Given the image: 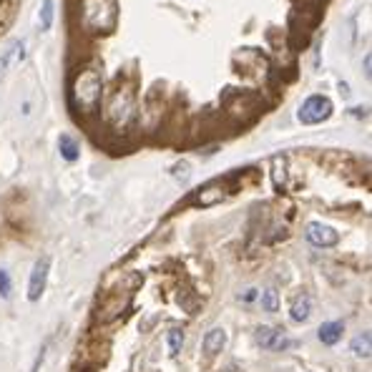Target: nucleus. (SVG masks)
Wrapping results in <instances>:
<instances>
[{
    "label": "nucleus",
    "instance_id": "obj_1",
    "mask_svg": "<svg viewBox=\"0 0 372 372\" xmlns=\"http://www.w3.org/2000/svg\"><path fill=\"white\" fill-rule=\"evenodd\" d=\"M116 15H119L116 0H83V6H81L83 26L94 33L114 31Z\"/></svg>",
    "mask_w": 372,
    "mask_h": 372
},
{
    "label": "nucleus",
    "instance_id": "obj_2",
    "mask_svg": "<svg viewBox=\"0 0 372 372\" xmlns=\"http://www.w3.org/2000/svg\"><path fill=\"white\" fill-rule=\"evenodd\" d=\"M101 91H103V81H101V73L96 68H83L76 76V81H73V98H76L78 108H81L83 114H91L98 106Z\"/></svg>",
    "mask_w": 372,
    "mask_h": 372
},
{
    "label": "nucleus",
    "instance_id": "obj_3",
    "mask_svg": "<svg viewBox=\"0 0 372 372\" xmlns=\"http://www.w3.org/2000/svg\"><path fill=\"white\" fill-rule=\"evenodd\" d=\"M329 116H332V101L322 94L309 96L307 101L299 106V111H297V119L302 121V124H307V126L322 124V121H327Z\"/></svg>",
    "mask_w": 372,
    "mask_h": 372
},
{
    "label": "nucleus",
    "instance_id": "obj_4",
    "mask_svg": "<svg viewBox=\"0 0 372 372\" xmlns=\"http://www.w3.org/2000/svg\"><path fill=\"white\" fill-rule=\"evenodd\" d=\"M48 269H51V259L43 257L36 262L31 271V282H28V299L31 302H38L40 295L45 292V282H48Z\"/></svg>",
    "mask_w": 372,
    "mask_h": 372
},
{
    "label": "nucleus",
    "instance_id": "obj_5",
    "mask_svg": "<svg viewBox=\"0 0 372 372\" xmlns=\"http://www.w3.org/2000/svg\"><path fill=\"white\" fill-rule=\"evenodd\" d=\"M307 241L315 246H334L340 241V234L334 232L327 224H320V221H312L307 227Z\"/></svg>",
    "mask_w": 372,
    "mask_h": 372
},
{
    "label": "nucleus",
    "instance_id": "obj_6",
    "mask_svg": "<svg viewBox=\"0 0 372 372\" xmlns=\"http://www.w3.org/2000/svg\"><path fill=\"white\" fill-rule=\"evenodd\" d=\"M257 342L262 347H267V350H274V352L287 350V347L292 345V340L284 334V329H274V327H259L257 329Z\"/></svg>",
    "mask_w": 372,
    "mask_h": 372
},
{
    "label": "nucleus",
    "instance_id": "obj_7",
    "mask_svg": "<svg viewBox=\"0 0 372 372\" xmlns=\"http://www.w3.org/2000/svg\"><path fill=\"white\" fill-rule=\"evenodd\" d=\"M133 111H136V103H133L131 91L119 94L114 98V103H111V119H114L116 124H126V121H131Z\"/></svg>",
    "mask_w": 372,
    "mask_h": 372
},
{
    "label": "nucleus",
    "instance_id": "obj_8",
    "mask_svg": "<svg viewBox=\"0 0 372 372\" xmlns=\"http://www.w3.org/2000/svg\"><path fill=\"white\" fill-rule=\"evenodd\" d=\"M23 58H26V43H23V40H15V43L0 56V81H6L8 73H10Z\"/></svg>",
    "mask_w": 372,
    "mask_h": 372
},
{
    "label": "nucleus",
    "instance_id": "obj_9",
    "mask_svg": "<svg viewBox=\"0 0 372 372\" xmlns=\"http://www.w3.org/2000/svg\"><path fill=\"white\" fill-rule=\"evenodd\" d=\"M224 345H227V332L221 327H214L209 329L207 334H204V352H207V357H214V355H219L221 350H224Z\"/></svg>",
    "mask_w": 372,
    "mask_h": 372
},
{
    "label": "nucleus",
    "instance_id": "obj_10",
    "mask_svg": "<svg viewBox=\"0 0 372 372\" xmlns=\"http://www.w3.org/2000/svg\"><path fill=\"white\" fill-rule=\"evenodd\" d=\"M345 332V325L342 322H325L320 329H317V337H320L322 345H337Z\"/></svg>",
    "mask_w": 372,
    "mask_h": 372
},
{
    "label": "nucleus",
    "instance_id": "obj_11",
    "mask_svg": "<svg viewBox=\"0 0 372 372\" xmlns=\"http://www.w3.org/2000/svg\"><path fill=\"white\" fill-rule=\"evenodd\" d=\"M309 315H312V299H309L307 295L297 297L295 302H292V307H290V317L295 322H307Z\"/></svg>",
    "mask_w": 372,
    "mask_h": 372
},
{
    "label": "nucleus",
    "instance_id": "obj_12",
    "mask_svg": "<svg viewBox=\"0 0 372 372\" xmlns=\"http://www.w3.org/2000/svg\"><path fill=\"white\" fill-rule=\"evenodd\" d=\"M372 337H370V332H362V334H357L352 340V355L355 357H359V359H367L372 355Z\"/></svg>",
    "mask_w": 372,
    "mask_h": 372
},
{
    "label": "nucleus",
    "instance_id": "obj_13",
    "mask_svg": "<svg viewBox=\"0 0 372 372\" xmlns=\"http://www.w3.org/2000/svg\"><path fill=\"white\" fill-rule=\"evenodd\" d=\"M58 151H61V156L66 158V161H76L78 158V144L73 139H70V136H61V139H58Z\"/></svg>",
    "mask_w": 372,
    "mask_h": 372
},
{
    "label": "nucleus",
    "instance_id": "obj_14",
    "mask_svg": "<svg viewBox=\"0 0 372 372\" xmlns=\"http://www.w3.org/2000/svg\"><path fill=\"white\" fill-rule=\"evenodd\" d=\"M53 10H56L53 0H43V3H40V10H38V26H40V31H51V26H53Z\"/></svg>",
    "mask_w": 372,
    "mask_h": 372
},
{
    "label": "nucleus",
    "instance_id": "obj_15",
    "mask_svg": "<svg viewBox=\"0 0 372 372\" xmlns=\"http://www.w3.org/2000/svg\"><path fill=\"white\" fill-rule=\"evenodd\" d=\"M184 347V332L181 329H171L169 332V355L171 357H177L179 352H181Z\"/></svg>",
    "mask_w": 372,
    "mask_h": 372
},
{
    "label": "nucleus",
    "instance_id": "obj_16",
    "mask_svg": "<svg viewBox=\"0 0 372 372\" xmlns=\"http://www.w3.org/2000/svg\"><path fill=\"white\" fill-rule=\"evenodd\" d=\"M262 307H265L267 312H277V309H279L277 290H265V292H262Z\"/></svg>",
    "mask_w": 372,
    "mask_h": 372
},
{
    "label": "nucleus",
    "instance_id": "obj_17",
    "mask_svg": "<svg viewBox=\"0 0 372 372\" xmlns=\"http://www.w3.org/2000/svg\"><path fill=\"white\" fill-rule=\"evenodd\" d=\"M10 292H13L10 277H8L6 269H0V297H3V299H8V297H10Z\"/></svg>",
    "mask_w": 372,
    "mask_h": 372
},
{
    "label": "nucleus",
    "instance_id": "obj_18",
    "mask_svg": "<svg viewBox=\"0 0 372 372\" xmlns=\"http://www.w3.org/2000/svg\"><path fill=\"white\" fill-rule=\"evenodd\" d=\"M189 164H179V166H174V177H179V179H184V181H186V179H189Z\"/></svg>",
    "mask_w": 372,
    "mask_h": 372
},
{
    "label": "nucleus",
    "instance_id": "obj_19",
    "mask_svg": "<svg viewBox=\"0 0 372 372\" xmlns=\"http://www.w3.org/2000/svg\"><path fill=\"white\" fill-rule=\"evenodd\" d=\"M227 372H237V367H234V365H232V367H229V370H227Z\"/></svg>",
    "mask_w": 372,
    "mask_h": 372
},
{
    "label": "nucleus",
    "instance_id": "obj_20",
    "mask_svg": "<svg viewBox=\"0 0 372 372\" xmlns=\"http://www.w3.org/2000/svg\"><path fill=\"white\" fill-rule=\"evenodd\" d=\"M83 372H86V370H83Z\"/></svg>",
    "mask_w": 372,
    "mask_h": 372
}]
</instances>
